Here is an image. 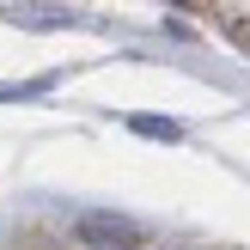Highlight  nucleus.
I'll use <instances>...</instances> for the list:
<instances>
[{
	"label": "nucleus",
	"instance_id": "1",
	"mask_svg": "<svg viewBox=\"0 0 250 250\" xmlns=\"http://www.w3.org/2000/svg\"><path fill=\"white\" fill-rule=\"evenodd\" d=\"M73 232L92 238V244H134V226H128V220H110V214H85Z\"/></svg>",
	"mask_w": 250,
	"mask_h": 250
},
{
	"label": "nucleus",
	"instance_id": "2",
	"mask_svg": "<svg viewBox=\"0 0 250 250\" xmlns=\"http://www.w3.org/2000/svg\"><path fill=\"white\" fill-rule=\"evenodd\" d=\"M134 128L153 134V141H177V122H159V116H134Z\"/></svg>",
	"mask_w": 250,
	"mask_h": 250
}]
</instances>
